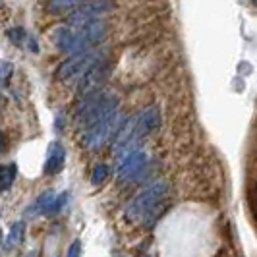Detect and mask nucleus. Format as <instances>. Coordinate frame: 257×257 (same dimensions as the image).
<instances>
[{"label": "nucleus", "mask_w": 257, "mask_h": 257, "mask_svg": "<svg viewBox=\"0 0 257 257\" xmlns=\"http://www.w3.org/2000/svg\"><path fill=\"white\" fill-rule=\"evenodd\" d=\"M106 31H108V26L103 20H97L93 24L77 27V29L66 26L56 31V45L62 52L74 56L79 52L95 49V45H99L104 39Z\"/></svg>", "instance_id": "1"}, {"label": "nucleus", "mask_w": 257, "mask_h": 257, "mask_svg": "<svg viewBox=\"0 0 257 257\" xmlns=\"http://www.w3.org/2000/svg\"><path fill=\"white\" fill-rule=\"evenodd\" d=\"M159 126H161V112L157 106H149L142 114L126 122L124 128L120 130V134L116 136V153H124V151L126 155L132 153V149L138 147L145 138L155 134Z\"/></svg>", "instance_id": "2"}, {"label": "nucleus", "mask_w": 257, "mask_h": 257, "mask_svg": "<svg viewBox=\"0 0 257 257\" xmlns=\"http://www.w3.org/2000/svg\"><path fill=\"white\" fill-rule=\"evenodd\" d=\"M118 112V99L112 93L106 91H93L85 95V99L79 103L76 110V122L85 130L99 124L101 120Z\"/></svg>", "instance_id": "3"}, {"label": "nucleus", "mask_w": 257, "mask_h": 257, "mask_svg": "<svg viewBox=\"0 0 257 257\" xmlns=\"http://www.w3.org/2000/svg\"><path fill=\"white\" fill-rule=\"evenodd\" d=\"M168 195V184L167 182H157L151 188H147L143 193H140L128 207L124 217L132 222H140V220H147L149 224L153 222L155 211L161 209V203L165 201Z\"/></svg>", "instance_id": "4"}, {"label": "nucleus", "mask_w": 257, "mask_h": 257, "mask_svg": "<svg viewBox=\"0 0 257 257\" xmlns=\"http://www.w3.org/2000/svg\"><path fill=\"white\" fill-rule=\"evenodd\" d=\"M106 60V51L104 49H91V51L74 54L66 60L64 64L58 68V79L62 81H79L83 76H87L97 64Z\"/></svg>", "instance_id": "5"}, {"label": "nucleus", "mask_w": 257, "mask_h": 257, "mask_svg": "<svg viewBox=\"0 0 257 257\" xmlns=\"http://www.w3.org/2000/svg\"><path fill=\"white\" fill-rule=\"evenodd\" d=\"M124 118L118 114H112L108 116V118H104L101 120L99 124H95V126H91L89 130H85V134H83V145L87 147V149H99V147H103L104 143L108 142L112 136H118L120 134V130L124 128Z\"/></svg>", "instance_id": "6"}, {"label": "nucleus", "mask_w": 257, "mask_h": 257, "mask_svg": "<svg viewBox=\"0 0 257 257\" xmlns=\"http://www.w3.org/2000/svg\"><path fill=\"white\" fill-rule=\"evenodd\" d=\"M112 0H95L91 4H85V6H79L76 12L68 18V27H83L87 24H93L97 20H101V16H104L106 12H110L112 8Z\"/></svg>", "instance_id": "7"}, {"label": "nucleus", "mask_w": 257, "mask_h": 257, "mask_svg": "<svg viewBox=\"0 0 257 257\" xmlns=\"http://www.w3.org/2000/svg\"><path fill=\"white\" fill-rule=\"evenodd\" d=\"M145 167H147V155L143 153V151H140V149H134V151L126 155L124 161L120 163V167H118V178H120V180L134 178V176H138Z\"/></svg>", "instance_id": "8"}, {"label": "nucleus", "mask_w": 257, "mask_h": 257, "mask_svg": "<svg viewBox=\"0 0 257 257\" xmlns=\"http://www.w3.org/2000/svg\"><path fill=\"white\" fill-rule=\"evenodd\" d=\"M106 76H108V64H106V60H103L101 64L95 66L87 76H83L81 79H79V85H77L79 95H83V97H85V95L93 93L97 87H101Z\"/></svg>", "instance_id": "9"}, {"label": "nucleus", "mask_w": 257, "mask_h": 257, "mask_svg": "<svg viewBox=\"0 0 257 257\" xmlns=\"http://www.w3.org/2000/svg\"><path fill=\"white\" fill-rule=\"evenodd\" d=\"M66 161V149L62 143L52 142L47 149V161H45V174H58Z\"/></svg>", "instance_id": "10"}, {"label": "nucleus", "mask_w": 257, "mask_h": 257, "mask_svg": "<svg viewBox=\"0 0 257 257\" xmlns=\"http://www.w3.org/2000/svg\"><path fill=\"white\" fill-rule=\"evenodd\" d=\"M24 234H26L24 222H16L12 228H10V232H8V236H6L4 249L10 251V249H14V247H18V245L22 244V240H24Z\"/></svg>", "instance_id": "11"}, {"label": "nucleus", "mask_w": 257, "mask_h": 257, "mask_svg": "<svg viewBox=\"0 0 257 257\" xmlns=\"http://www.w3.org/2000/svg\"><path fill=\"white\" fill-rule=\"evenodd\" d=\"M83 0H49V12L51 14H64L77 10Z\"/></svg>", "instance_id": "12"}, {"label": "nucleus", "mask_w": 257, "mask_h": 257, "mask_svg": "<svg viewBox=\"0 0 257 257\" xmlns=\"http://www.w3.org/2000/svg\"><path fill=\"white\" fill-rule=\"evenodd\" d=\"M16 176H18V167H16V163H8V165L2 167V192H8V190H10V186L14 184Z\"/></svg>", "instance_id": "13"}, {"label": "nucleus", "mask_w": 257, "mask_h": 257, "mask_svg": "<svg viewBox=\"0 0 257 257\" xmlns=\"http://www.w3.org/2000/svg\"><path fill=\"white\" fill-rule=\"evenodd\" d=\"M68 203V193H58L56 197H54V201H52L51 209H49V215H56V213H60L64 205Z\"/></svg>", "instance_id": "14"}, {"label": "nucleus", "mask_w": 257, "mask_h": 257, "mask_svg": "<svg viewBox=\"0 0 257 257\" xmlns=\"http://www.w3.org/2000/svg\"><path fill=\"white\" fill-rule=\"evenodd\" d=\"M106 178H108V167L106 165H97L93 168V182L95 184H101Z\"/></svg>", "instance_id": "15"}, {"label": "nucleus", "mask_w": 257, "mask_h": 257, "mask_svg": "<svg viewBox=\"0 0 257 257\" xmlns=\"http://www.w3.org/2000/svg\"><path fill=\"white\" fill-rule=\"evenodd\" d=\"M8 37H10V41H12L14 45H22L24 39H26V31L22 27H14L12 31L8 33Z\"/></svg>", "instance_id": "16"}, {"label": "nucleus", "mask_w": 257, "mask_h": 257, "mask_svg": "<svg viewBox=\"0 0 257 257\" xmlns=\"http://www.w3.org/2000/svg\"><path fill=\"white\" fill-rule=\"evenodd\" d=\"M12 64L10 62H2V83H4V87L8 85V79L12 76Z\"/></svg>", "instance_id": "17"}, {"label": "nucleus", "mask_w": 257, "mask_h": 257, "mask_svg": "<svg viewBox=\"0 0 257 257\" xmlns=\"http://www.w3.org/2000/svg\"><path fill=\"white\" fill-rule=\"evenodd\" d=\"M81 253V242H74V244L70 245V251H68V257H79Z\"/></svg>", "instance_id": "18"}, {"label": "nucleus", "mask_w": 257, "mask_h": 257, "mask_svg": "<svg viewBox=\"0 0 257 257\" xmlns=\"http://www.w3.org/2000/svg\"><path fill=\"white\" fill-rule=\"evenodd\" d=\"M27 257H37V251H31V253H29Z\"/></svg>", "instance_id": "19"}, {"label": "nucleus", "mask_w": 257, "mask_h": 257, "mask_svg": "<svg viewBox=\"0 0 257 257\" xmlns=\"http://www.w3.org/2000/svg\"><path fill=\"white\" fill-rule=\"evenodd\" d=\"M251 2H253V4H255V6H257V0H251Z\"/></svg>", "instance_id": "20"}]
</instances>
